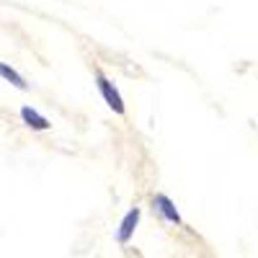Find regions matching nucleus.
<instances>
[{"label": "nucleus", "instance_id": "f257e3e1", "mask_svg": "<svg viewBox=\"0 0 258 258\" xmlns=\"http://www.w3.org/2000/svg\"><path fill=\"white\" fill-rule=\"evenodd\" d=\"M96 83H98V91H101L103 101L109 103V109L114 114H124V101H121L119 91L114 88V83H109V80H106V75H101V73H96Z\"/></svg>", "mask_w": 258, "mask_h": 258}, {"label": "nucleus", "instance_id": "f03ea898", "mask_svg": "<svg viewBox=\"0 0 258 258\" xmlns=\"http://www.w3.org/2000/svg\"><path fill=\"white\" fill-rule=\"evenodd\" d=\"M140 207H135V209H129L126 214H124V220H121V225H119V232H116V240L121 243V245H126L129 243V238L135 235V227H137V222H140Z\"/></svg>", "mask_w": 258, "mask_h": 258}, {"label": "nucleus", "instance_id": "7ed1b4c3", "mask_svg": "<svg viewBox=\"0 0 258 258\" xmlns=\"http://www.w3.org/2000/svg\"><path fill=\"white\" fill-rule=\"evenodd\" d=\"M153 204H155V209L163 214V217L168 220V222H173V225H181V214H178V209H176V204L170 202L165 194H155L153 197Z\"/></svg>", "mask_w": 258, "mask_h": 258}, {"label": "nucleus", "instance_id": "20e7f679", "mask_svg": "<svg viewBox=\"0 0 258 258\" xmlns=\"http://www.w3.org/2000/svg\"><path fill=\"white\" fill-rule=\"evenodd\" d=\"M21 119H24L31 129H36V132H44V129L52 126L49 119H47V116H41L39 111H34L31 106H24V109H21Z\"/></svg>", "mask_w": 258, "mask_h": 258}, {"label": "nucleus", "instance_id": "39448f33", "mask_svg": "<svg viewBox=\"0 0 258 258\" xmlns=\"http://www.w3.org/2000/svg\"><path fill=\"white\" fill-rule=\"evenodd\" d=\"M0 78L8 80V83L13 85V88H18V91H26V88H29V83H26L24 78H21V75L11 68V64H6V62H0Z\"/></svg>", "mask_w": 258, "mask_h": 258}]
</instances>
